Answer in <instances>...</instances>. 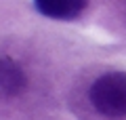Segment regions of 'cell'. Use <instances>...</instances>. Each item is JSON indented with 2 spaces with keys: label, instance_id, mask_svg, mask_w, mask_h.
<instances>
[{
  "label": "cell",
  "instance_id": "3",
  "mask_svg": "<svg viewBox=\"0 0 126 120\" xmlns=\"http://www.w3.org/2000/svg\"><path fill=\"white\" fill-rule=\"evenodd\" d=\"M27 89V76L15 59L2 57L0 61V91L6 99L19 97Z\"/></svg>",
  "mask_w": 126,
  "mask_h": 120
},
{
  "label": "cell",
  "instance_id": "2",
  "mask_svg": "<svg viewBox=\"0 0 126 120\" xmlns=\"http://www.w3.org/2000/svg\"><path fill=\"white\" fill-rule=\"evenodd\" d=\"M88 6V0H34V9L48 19L74 21Z\"/></svg>",
  "mask_w": 126,
  "mask_h": 120
},
{
  "label": "cell",
  "instance_id": "1",
  "mask_svg": "<svg viewBox=\"0 0 126 120\" xmlns=\"http://www.w3.org/2000/svg\"><path fill=\"white\" fill-rule=\"evenodd\" d=\"M88 99L99 114L107 118L126 116V72H107L93 82Z\"/></svg>",
  "mask_w": 126,
  "mask_h": 120
}]
</instances>
